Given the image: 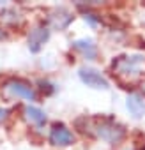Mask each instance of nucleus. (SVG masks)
I'll list each match as a JSON object with an SVG mask.
<instances>
[{"label": "nucleus", "instance_id": "6", "mask_svg": "<svg viewBox=\"0 0 145 150\" xmlns=\"http://www.w3.org/2000/svg\"><path fill=\"white\" fill-rule=\"evenodd\" d=\"M48 39H50V28H48L44 23L34 27V28L30 30V35H28V50H30L32 53L41 51V48L44 46V42H46Z\"/></svg>", "mask_w": 145, "mask_h": 150}, {"label": "nucleus", "instance_id": "10", "mask_svg": "<svg viewBox=\"0 0 145 150\" xmlns=\"http://www.w3.org/2000/svg\"><path fill=\"white\" fill-rule=\"evenodd\" d=\"M23 118H25L28 124L36 125V127H43V125L46 124V115H44V111L39 110V108H36V106H27V108L23 110Z\"/></svg>", "mask_w": 145, "mask_h": 150}, {"label": "nucleus", "instance_id": "4", "mask_svg": "<svg viewBox=\"0 0 145 150\" xmlns=\"http://www.w3.org/2000/svg\"><path fill=\"white\" fill-rule=\"evenodd\" d=\"M78 76H80V80H82L87 87H90V88H96V90H108V88H110L108 80L103 76L99 71H96V69H92V67H82V69L78 71Z\"/></svg>", "mask_w": 145, "mask_h": 150}, {"label": "nucleus", "instance_id": "7", "mask_svg": "<svg viewBox=\"0 0 145 150\" xmlns=\"http://www.w3.org/2000/svg\"><path fill=\"white\" fill-rule=\"evenodd\" d=\"M72 16L67 9H64V7H57V9H53V11H50V14H48V23L53 27V28H57V30H64V28H67L71 23H72Z\"/></svg>", "mask_w": 145, "mask_h": 150}, {"label": "nucleus", "instance_id": "1", "mask_svg": "<svg viewBox=\"0 0 145 150\" xmlns=\"http://www.w3.org/2000/svg\"><path fill=\"white\" fill-rule=\"evenodd\" d=\"M141 64H143L141 55H122L113 60L112 69H113V74H117L119 78L131 81L134 78H140Z\"/></svg>", "mask_w": 145, "mask_h": 150}, {"label": "nucleus", "instance_id": "11", "mask_svg": "<svg viewBox=\"0 0 145 150\" xmlns=\"http://www.w3.org/2000/svg\"><path fill=\"white\" fill-rule=\"evenodd\" d=\"M83 18H85V21L90 23L92 27H97V25L101 23V16L96 14V13H92V11H85V13H83Z\"/></svg>", "mask_w": 145, "mask_h": 150}, {"label": "nucleus", "instance_id": "9", "mask_svg": "<svg viewBox=\"0 0 145 150\" xmlns=\"http://www.w3.org/2000/svg\"><path fill=\"white\" fill-rule=\"evenodd\" d=\"M126 106L134 118H140L145 115V101L140 94H129L126 99Z\"/></svg>", "mask_w": 145, "mask_h": 150}, {"label": "nucleus", "instance_id": "5", "mask_svg": "<svg viewBox=\"0 0 145 150\" xmlns=\"http://www.w3.org/2000/svg\"><path fill=\"white\" fill-rule=\"evenodd\" d=\"M50 143L53 146H69L75 143V134L64 124H53L50 129Z\"/></svg>", "mask_w": 145, "mask_h": 150}, {"label": "nucleus", "instance_id": "2", "mask_svg": "<svg viewBox=\"0 0 145 150\" xmlns=\"http://www.w3.org/2000/svg\"><path fill=\"white\" fill-rule=\"evenodd\" d=\"M92 132L99 139H103V141H106L110 145H117L126 138L124 125L117 124L113 118H101V120L94 122L92 124Z\"/></svg>", "mask_w": 145, "mask_h": 150}, {"label": "nucleus", "instance_id": "3", "mask_svg": "<svg viewBox=\"0 0 145 150\" xmlns=\"http://www.w3.org/2000/svg\"><path fill=\"white\" fill-rule=\"evenodd\" d=\"M4 96L9 99H25V101H36V90L34 87L21 80V78H11L4 83Z\"/></svg>", "mask_w": 145, "mask_h": 150}, {"label": "nucleus", "instance_id": "13", "mask_svg": "<svg viewBox=\"0 0 145 150\" xmlns=\"http://www.w3.org/2000/svg\"><path fill=\"white\" fill-rule=\"evenodd\" d=\"M2 39H6V30L0 27V41H2Z\"/></svg>", "mask_w": 145, "mask_h": 150}, {"label": "nucleus", "instance_id": "8", "mask_svg": "<svg viewBox=\"0 0 145 150\" xmlns=\"http://www.w3.org/2000/svg\"><path fill=\"white\" fill-rule=\"evenodd\" d=\"M72 50L78 51L85 60H96L97 58V46L94 44L92 39L83 37V39L75 41V42H72Z\"/></svg>", "mask_w": 145, "mask_h": 150}, {"label": "nucleus", "instance_id": "12", "mask_svg": "<svg viewBox=\"0 0 145 150\" xmlns=\"http://www.w3.org/2000/svg\"><path fill=\"white\" fill-rule=\"evenodd\" d=\"M7 117H9V110H6V108H0V122H4Z\"/></svg>", "mask_w": 145, "mask_h": 150}, {"label": "nucleus", "instance_id": "14", "mask_svg": "<svg viewBox=\"0 0 145 150\" xmlns=\"http://www.w3.org/2000/svg\"><path fill=\"white\" fill-rule=\"evenodd\" d=\"M141 150H145V146H143V148H141Z\"/></svg>", "mask_w": 145, "mask_h": 150}]
</instances>
